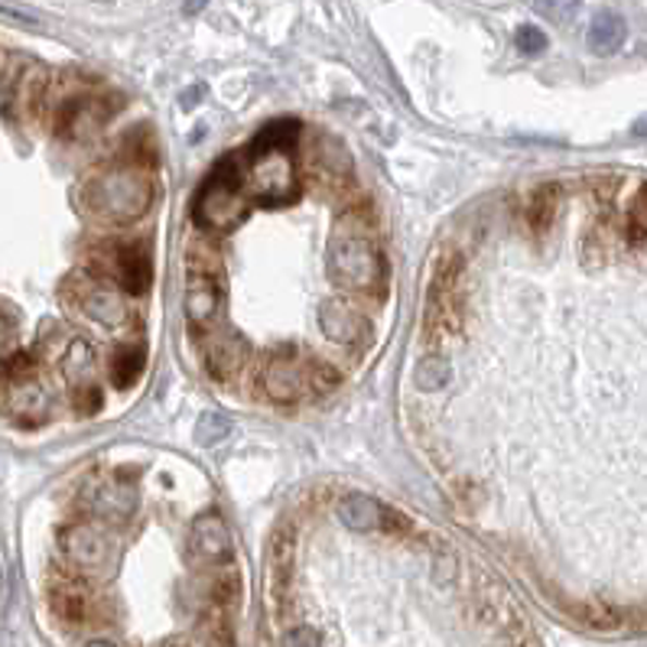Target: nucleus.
Listing matches in <instances>:
<instances>
[{
	"instance_id": "f257e3e1",
	"label": "nucleus",
	"mask_w": 647,
	"mask_h": 647,
	"mask_svg": "<svg viewBox=\"0 0 647 647\" xmlns=\"http://www.w3.org/2000/svg\"><path fill=\"white\" fill-rule=\"evenodd\" d=\"M303 560L296 531L274 541L264 647H537L515 596L427 541L417 570Z\"/></svg>"
},
{
	"instance_id": "f03ea898",
	"label": "nucleus",
	"mask_w": 647,
	"mask_h": 647,
	"mask_svg": "<svg viewBox=\"0 0 647 647\" xmlns=\"http://www.w3.org/2000/svg\"><path fill=\"white\" fill-rule=\"evenodd\" d=\"M371 212L368 202L352 205L329 231V270L335 287L348 293H384V257L378 251L375 231L365 218Z\"/></svg>"
},
{
	"instance_id": "7ed1b4c3",
	"label": "nucleus",
	"mask_w": 647,
	"mask_h": 647,
	"mask_svg": "<svg viewBox=\"0 0 647 647\" xmlns=\"http://www.w3.org/2000/svg\"><path fill=\"white\" fill-rule=\"evenodd\" d=\"M153 202V186L147 179V169L140 166H111L98 176H91L81 189V205L88 215L111 221V225H130L147 215Z\"/></svg>"
},
{
	"instance_id": "20e7f679",
	"label": "nucleus",
	"mask_w": 647,
	"mask_h": 647,
	"mask_svg": "<svg viewBox=\"0 0 647 647\" xmlns=\"http://www.w3.org/2000/svg\"><path fill=\"white\" fill-rule=\"evenodd\" d=\"M244 166L241 156H228L221 160L202 182V189L195 192V225L202 231H231L234 225H241L251 212V195L244 192Z\"/></svg>"
},
{
	"instance_id": "39448f33",
	"label": "nucleus",
	"mask_w": 647,
	"mask_h": 647,
	"mask_svg": "<svg viewBox=\"0 0 647 647\" xmlns=\"http://www.w3.org/2000/svg\"><path fill=\"white\" fill-rule=\"evenodd\" d=\"M241 182H244V192L251 199H261V202H290L300 192V179H296L290 150H274V153L251 156L244 163Z\"/></svg>"
},
{
	"instance_id": "423d86ee",
	"label": "nucleus",
	"mask_w": 647,
	"mask_h": 647,
	"mask_svg": "<svg viewBox=\"0 0 647 647\" xmlns=\"http://www.w3.org/2000/svg\"><path fill=\"white\" fill-rule=\"evenodd\" d=\"M65 300H72L88 319H94L104 329H124L130 322L124 293L114 290L104 280H94L91 274H78L65 283Z\"/></svg>"
},
{
	"instance_id": "0eeeda50",
	"label": "nucleus",
	"mask_w": 647,
	"mask_h": 647,
	"mask_svg": "<svg viewBox=\"0 0 647 647\" xmlns=\"http://www.w3.org/2000/svg\"><path fill=\"white\" fill-rule=\"evenodd\" d=\"M316 316H319V329L326 332V339L335 342V345H342V348H355L358 352V348H368L375 342L371 319L358 306H352L345 300L322 303Z\"/></svg>"
},
{
	"instance_id": "6e6552de",
	"label": "nucleus",
	"mask_w": 647,
	"mask_h": 647,
	"mask_svg": "<svg viewBox=\"0 0 647 647\" xmlns=\"http://www.w3.org/2000/svg\"><path fill=\"white\" fill-rule=\"evenodd\" d=\"M78 505L85 518H94L107 528H120L137 511V489L124 482H91L81 489Z\"/></svg>"
},
{
	"instance_id": "1a4fd4ad",
	"label": "nucleus",
	"mask_w": 647,
	"mask_h": 647,
	"mask_svg": "<svg viewBox=\"0 0 647 647\" xmlns=\"http://www.w3.org/2000/svg\"><path fill=\"white\" fill-rule=\"evenodd\" d=\"M261 388H264L267 401H274L280 407L300 404L303 397H309L306 361H300L293 355H274V358H267V365L261 371Z\"/></svg>"
},
{
	"instance_id": "9d476101",
	"label": "nucleus",
	"mask_w": 647,
	"mask_h": 647,
	"mask_svg": "<svg viewBox=\"0 0 647 647\" xmlns=\"http://www.w3.org/2000/svg\"><path fill=\"white\" fill-rule=\"evenodd\" d=\"M192 554L205 563H231L234 560V541L218 511H202L186 534Z\"/></svg>"
},
{
	"instance_id": "9b49d317",
	"label": "nucleus",
	"mask_w": 647,
	"mask_h": 647,
	"mask_svg": "<svg viewBox=\"0 0 647 647\" xmlns=\"http://www.w3.org/2000/svg\"><path fill=\"white\" fill-rule=\"evenodd\" d=\"M3 404L10 410V417L20 427H42L52 414V394L42 381L26 378V381H7V394Z\"/></svg>"
},
{
	"instance_id": "f8f14e48",
	"label": "nucleus",
	"mask_w": 647,
	"mask_h": 647,
	"mask_svg": "<svg viewBox=\"0 0 647 647\" xmlns=\"http://www.w3.org/2000/svg\"><path fill=\"white\" fill-rule=\"evenodd\" d=\"M248 345L234 332H208L202 335V365L215 381H234L244 371Z\"/></svg>"
},
{
	"instance_id": "ddd939ff",
	"label": "nucleus",
	"mask_w": 647,
	"mask_h": 647,
	"mask_svg": "<svg viewBox=\"0 0 647 647\" xmlns=\"http://www.w3.org/2000/svg\"><path fill=\"white\" fill-rule=\"evenodd\" d=\"M221 306L218 277H189L186 283V319L192 329H205Z\"/></svg>"
},
{
	"instance_id": "4468645a",
	"label": "nucleus",
	"mask_w": 647,
	"mask_h": 647,
	"mask_svg": "<svg viewBox=\"0 0 647 647\" xmlns=\"http://www.w3.org/2000/svg\"><path fill=\"white\" fill-rule=\"evenodd\" d=\"M381 515H384V505L375 502L371 495H345L339 505V518L352 534H378Z\"/></svg>"
},
{
	"instance_id": "2eb2a0df",
	"label": "nucleus",
	"mask_w": 647,
	"mask_h": 647,
	"mask_svg": "<svg viewBox=\"0 0 647 647\" xmlns=\"http://www.w3.org/2000/svg\"><path fill=\"white\" fill-rule=\"evenodd\" d=\"M560 199H563L560 182H547V186H541V189L528 199V205H524V221H528L537 234H547V231L554 228V221H557Z\"/></svg>"
},
{
	"instance_id": "dca6fc26",
	"label": "nucleus",
	"mask_w": 647,
	"mask_h": 647,
	"mask_svg": "<svg viewBox=\"0 0 647 647\" xmlns=\"http://www.w3.org/2000/svg\"><path fill=\"white\" fill-rule=\"evenodd\" d=\"M625 36H629V26H625V20H622L619 13H612V10L596 13L593 23H589V49L599 52V55H612L616 49H622Z\"/></svg>"
},
{
	"instance_id": "f3484780",
	"label": "nucleus",
	"mask_w": 647,
	"mask_h": 647,
	"mask_svg": "<svg viewBox=\"0 0 647 647\" xmlns=\"http://www.w3.org/2000/svg\"><path fill=\"white\" fill-rule=\"evenodd\" d=\"M59 368L65 375V381L75 388V384H85V381H94V368H98V358H94V348L85 342V339H68L62 358H59Z\"/></svg>"
},
{
	"instance_id": "a211bd4d",
	"label": "nucleus",
	"mask_w": 647,
	"mask_h": 647,
	"mask_svg": "<svg viewBox=\"0 0 647 647\" xmlns=\"http://www.w3.org/2000/svg\"><path fill=\"white\" fill-rule=\"evenodd\" d=\"M296 137H300V124L296 120H274V124H267L254 140H251V147H248V160L251 156H261V153H274V150H290L293 143H296Z\"/></svg>"
},
{
	"instance_id": "6ab92c4d",
	"label": "nucleus",
	"mask_w": 647,
	"mask_h": 647,
	"mask_svg": "<svg viewBox=\"0 0 647 647\" xmlns=\"http://www.w3.org/2000/svg\"><path fill=\"white\" fill-rule=\"evenodd\" d=\"M143 368H147V352H143V345H124V348H117V352L111 355V381H114L117 388L137 384L140 375H143Z\"/></svg>"
},
{
	"instance_id": "aec40b11",
	"label": "nucleus",
	"mask_w": 647,
	"mask_h": 647,
	"mask_svg": "<svg viewBox=\"0 0 647 647\" xmlns=\"http://www.w3.org/2000/svg\"><path fill=\"white\" fill-rule=\"evenodd\" d=\"M124 160L130 166H140V169H150L156 166V147L147 134V127H137L124 137Z\"/></svg>"
},
{
	"instance_id": "412c9836",
	"label": "nucleus",
	"mask_w": 647,
	"mask_h": 647,
	"mask_svg": "<svg viewBox=\"0 0 647 647\" xmlns=\"http://www.w3.org/2000/svg\"><path fill=\"white\" fill-rule=\"evenodd\" d=\"M414 381L420 391H440L446 381H449V361L443 355H427L417 371H414Z\"/></svg>"
},
{
	"instance_id": "4be33fe9",
	"label": "nucleus",
	"mask_w": 647,
	"mask_h": 647,
	"mask_svg": "<svg viewBox=\"0 0 647 647\" xmlns=\"http://www.w3.org/2000/svg\"><path fill=\"white\" fill-rule=\"evenodd\" d=\"M306 381H309V397H322L342 384V371L329 361H306Z\"/></svg>"
},
{
	"instance_id": "5701e85b",
	"label": "nucleus",
	"mask_w": 647,
	"mask_h": 647,
	"mask_svg": "<svg viewBox=\"0 0 647 647\" xmlns=\"http://www.w3.org/2000/svg\"><path fill=\"white\" fill-rule=\"evenodd\" d=\"M72 407L81 414V417H91L104 407V394L94 381H85V384H75L72 388Z\"/></svg>"
},
{
	"instance_id": "b1692460",
	"label": "nucleus",
	"mask_w": 647,
	"mask_h": 647,
	"mask_svg": "<svg viewBox=\"0 0 647 647\" xmlns=\"http://www.w3.org/2000/svg\"><path fill=\"white\" fill-rule=\"evenodd\" d=\"M515 46L524 52V55H541L547 49V33L537 29L534 23H524L518 33H515Z\"/></svg>"
},
{
	"instance_id": "393cba45",
	"label": "nucleus",
	"mask_w": 647,
	"mask_h": 647,
	"mask_svg": "<svg viewBox=\"0 0 647 647\" xmlns=\"http://www.w3.org/2000/svg\"><path fill=\"white\" fill-rule=\"evenodd\" d=\"M228 420L225 417H218V414H208V417H202L199 420V443H205V446H215L218 440H225L228 436Z\"/></svg>"
},
{
	"instance_id": "a878e982",
	"label": "nucleus",
	"mask_w": 647,
	"mask_h": 647,
	"mask_svg": "<svg viewBox=\"0 0 647 647\" xmlns=\"http://www.w3.org/2000/svg\"><path fill=\"white\" fill-rule=\"evenodd\" d=\"M580 0H537V10L550 20H570L576 13Z\"/></svg>"
},
{
	"instance_id": "bb28decb",
	"label": "nucleus",
	"mask_w": 647,
	"mask_h": 647,
	"mask_svg": "<svg viewBox=\"0 0 647 647\" xmlns=\"http://www.w3.org/2000/svg\"><path fill=\"white\" fill-rule=\"evenodd\" d=\"M10 342H13V339H10V319L0 313V368H3V361L10 358Z\"/></svg>"
},
{
	"instance_id": "cd10ccee",
	"label": "nucleus",
	"mask_w": 647,
	"mask_h": 647,
	"mask_svg": "<svg viewBox=\"0 0 647 647\" xmlns=\"http://www.w3.org/2000/svg\"><path fill=\"white\" fill-rule=\"evenodd\" d=\"M208 0H182V7H186V13H199L202 7H205Z\"/></svg>"
}]
</instances>
